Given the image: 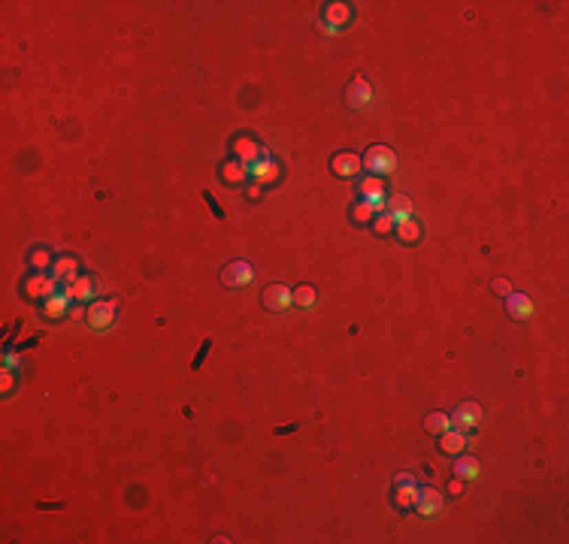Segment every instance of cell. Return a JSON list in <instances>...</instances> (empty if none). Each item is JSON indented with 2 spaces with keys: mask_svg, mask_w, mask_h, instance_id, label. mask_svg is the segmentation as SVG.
Here are the masks:
<instances>
[{
  "mask_svg": "<svg viewBox=\"0 0 569 544\" xmlns=\"http://www.w3.org/2000/svg\"><path fill=\"white\" fill-rule=\"evenodd\" d=\"M118 318V303L116 300H94L88 303V312H85V320L91 329H97V333H103V329H109L116 324Z\"/></svg>",
  "mask_w": 569,
  "mask_h": 544,
  "instance_id": "6da1fadb",
  "label": "cell"
},
{
  "mask_svg": "<svg viewBox=\"0 0 569 544\" xmlns=\"http://www.w3.org/2000/svg\"><path fill=\"white\" fill-rule=\"evenodd\" d=\"M361 164L367 166V170L373 173V175H378V179H382V175H391L394 170H397V155H394L388 145H373Z\"/></svg>",
  "mask_w": 569,
  "mask_h": 544,
  "instance_id": "7a4b0ae2",
  "label": "cell"
},
{
  "mask_svg": "<svg viewBox=\"0 0 569 544\" xmlns=\"http://www.w3.org/2000/svg\"><path fill=\"white\" fill-rule=\"evenodd\" d=\"M482 405L479 402H464V405H458L454 409V415H451V426L454 430H460V433H469V430H475V426L482 424Z\"/></svg>",
  "mask_w": 569,
  "mask_h": 544,
  "instance_id": "3957f363",
  "label": "cell"
},
{
  "mask_svg": "<svg viewBox=\"0 0 569 544\" xmlns=\"http://www.w3.org/2000/svg\"><path fill=\"white\" fill-rule=\"evenodd\" d=\"M73 290L70 287H61V290H55L52 296H45L43 300V315L45 318H52V320H58V318H64L67 312L73 309Z\"/></svg>",
  "mask_w": 569,
  "mask_h": 544,
  "instance_id": "277c9868",
  "label": "cell"
},
{
  "mask_svg": "<svg viewBox=\"0 0 569 544\" xmlns=\"http://www.w3.org/2000/svg\"><path fill=\"white\" fill-rule=\"evenodd\" d=\"M415 514L424 517V520H430V517H436L439 511H442V496H439V490L433 487H418V496H415Z\"/></svg>",
  "mask_w": 569,
  "mask_h": 544,
  "instance_id": "5b68a950",
  "label": "cell"
},
{
  "mask_svg": "<svg viewBox=\"0 0 569 544\" xmlns=\"http://www.w3.org/2000/svg\"><path fill=\"white\" fill-rule=\"evenodd\" d=\"M55 290H58V281L52 279V275H43V272L28 275V281H25V296H28V300H45V296H52Z\"/></svg>",
  "mask_w": 569,
  "mask_h": 544,
  "instance_id": "8992f818",
  "label": "cell"
},
{
  "mask_svg": "<svg viewBox=\"0 0 569 544\" xmlns=\"http://www.w3.org/2000/svg\"><path fill=\"white\" fill-rule=\"evenodd\" d=\"M361 200H367L376 212L385 209V203H388V194H385V182L378 179V175H369V179L361 182Z\"/></svg>",
  "mask_w": 569,
  "mask_h": 544,
  "instance_id": "52a82bcc",
  "label": "cell"
},
{
  "mask_svg": "<svg viewBox=\"0 0 569 544\" xmlns=\"http://www.w3.org/2000/svg\"><path fill=\"white\" fill-rule=\"evenodd\" d=\"M222 279H224L227 287H248L255 281V272H252V266H248L246 260H233V263L224 266Z\"/></svg>",
  "mask_w": 569,
  "mask_h": 544,
  "instance_id": "ba28073f",
  "label": "cell"
},
{
  "mask_svg": "<svg viewBox=\"0 0 569 544\" xmlns=\"http://www.w3.org/2000/svg\"><path fill=\"white\" fill-rule=\"evenodd\" d=\"M248 179L255 182V185H272V182L279 179V164L272 160L270 155L267 157H261V160H255L252 166H248Z\"/></svg>",
  "mask_w": 569,
  "mask_h": 544,
  "instance_id": "9c48e42d",
  "label": "cell"
},
{
  "mask_svg": "<svg viewBox=\"0 0 569 544\" xmlns=\"http://www.w3.org/2000/svg\"><path fill=\"white\" fill-rule=\"evenodd\" d=\"M345 103L352 106V109H367L369 103H373V88H369L367 79H354L352 85H348V94H345Z\"/></svg>",
  "mask_w": 569,
  "mask_h": 544,
  "instance_id": "30bf717a",
  "label": "cell"
},
{
  "mask_svg": "<svg viewBox=\"0 0 569 544\" xmlns=\"http://www.w3.org/2000/svg\"><path fill=\"white\" fill-rule=\"evenodd\" d=\"M264 305L272 312H285L294 305V290H288L285 285H270L264 290Z\"/></svg>",
  "mask_w": 569,
  "mask_h": 544,
  "instance_id": "8fae6325",
  "label": "cell"
},
{
  "mask_svg": "<svg viewBox=\"0 0 569 544\" xmlns=\"http://www.w3.org/2000/svg\"><path fill=\"white\" fill-rule=\"evenodd\" d=\"M233 151H237L239 164H246V166H252L255 160L267 157V149H264V145H257L255 140H248V136H237V142H233Z\"/></svg>",
  "mask_w": 569,
  "mask_h": 544,
  "instance_id": "7c38bea8",
  "label": "cell"
},
{
  "mask_svg": "<svg viewBox=\"0 0 569 544\" xmlns=\"http://www.w3.org/2000/svg\"><path fill=\"white\" fill-rule=\"evenodd\" d=\"M49 272H52V279L61 281L64 287H70L76 279H79V263H76L73 257H58L55 263L49 266Z\"/></svg>",
  "mask_w": 569,
  "mask_h": 544,
  "instance_id": "4fadbf2b",
  "label": "cell"
},
{
  "mask_svg": "<svg viewBox=\"0 0 569 544\" xmlns=\"http://www.w3.org/2000/svg\"><path fill=\"white\" fill-rule=\"evenodd\" d=\"M385 209H388V215H391L394 221H406V218H415L412 200H409L406 194H394V197H388V203H385Z\"/></svg>",
  "mask_w": 569,
  "mask_h": 544,
  "instance_id": "5bb4252c",
  "label": "cell"
},
{
  "mask_svg": "<svg viewBox=\"0 0 569 544\" xmlns=\"http://www.w3.org/2000/svg\"><path fill=\"white\" fill-rule=\"evenodd\" d=\"M361 166H363V164H361V157H358V155H352V151H343V155L333 157V173L343 175V179H354Z\"/></svg>",
  "mask_w": 569,
  "mask_h": 544,
  "instance_id": "9a60e30c",
  "label": "cell"
},
{
  "mask_svg": "<svg viewBox=\"0 0 569 544\" xmlns=\"http://www.w3.org/2000/svg\"><path fill=\"white\" fill-rule=\"evenodd\" d=\"M352 21V6L348 3H328L324 6V25H330V28H343Z\"/></svg>",
  "mask_w": 569,
  "mask_h": 544,
  "instance_id": "2e32d148",
  "label": "cell"
},
{
  "mask_svg": "<svg viewBox=\"0 0 569 544\" xmlns=\"http://www.w3.org/2000/svg\"><path fill=\"white\" fill-rule=\"evenodd\" d=\"M506 309H509L512 318L527 320L530 315H533V300H530L527 294H509L506 296Z\"/></svg>",
  "mask_w": 569,
  "mask_h": 544,
  "instance_id": "e0dca14e",
  "label": "cell"
},
{
  "mask_svg": "<svg viewBox=\"0 0 569 544\" xmlns=\"http://www.w3.org/2000/svg\"><path fill=\"white\" fill-rule=\"evenodd\" d=\"M464 448H466V433L454 430V426L449 433H442V442H439V450H442V454L458 457V454H464Z\"/></svg>",
  "mask_w": 569,
  "mask_h": 544,
  "instance_id": "ac0fdd59",
  "label": "cell"
},
{
  "mask_svg": "<svg viewBox=\"0 0 569 544\" xmlns=\"http://www.w3.org/2000/svg\"><path fill=\"white\" fill-rule=\"evenodd\" d=\"M424 430L433 433V435H442L451 430V415H445V411H430L427 417H424Z\"/></svg>",
  "mask_w": 569,
  "mask_h": 544,
  "instance_id": "d6986e66",
  "label": "cell"
},
{
  "mask_svg": "<svg viewBox=\"0 0 569 544\" xmlns=\"http://www.w3.org/2000/svg\"><path fill=\"white\" fill-rule=\"evenodd\" d=\"M394 233L400 236V242H418L421 239V224L415 218L397 221V224H394Z\"/></svg>",
  "mask_w": 569,
  "mask_h": 544,
  "instance_id": "ffe728a7",
  "label": "cell"
},
{
  "mask_svg": "<svg viewBox=\"0 0 569 544\" xmlns=\"http://www.w3.org/2000/svg\"><path fill=\"white\" fill-rule=\"evenodd\" d=\"M73 290V300L76 303H94L91 296H94V281H91V275H79V279L70 285Z\"/></svg>",
  "mask_w": 569,
  "mask_h": 544,
  "instance_id": "44dd1931",
  "label": "cell"
},
{
  "mask_svg": "<svg viewBox=\"0 0 569 544\" xmlns=\"http://www.w3.org/2000/svg\"><path fill=\"white\" fill-rule=\"evenodd\" d=\"M415 496H418V487L415 484H397V490H394V505H397L400 511H409L415 505Z\"/></svg>",
  "mask_w": 569,
  "mask_h": 544,
  "instance_id": "7402d4cb",
  "label": "cell"
},
{
  "mask_svg": "<svg viewBox=\"0 0 569 544\" xmlns=\"http://www.w3.org/2000/svg\"><path fill=\"white\" fill-rule=\"evenodd\" d=\"M454 475L464 481H475L479 478V459L475 457H460L458 463H454Z\"/></svg>",
  "mask_w": 569,
  "mask_h": 544,
  "instance_id": "603a6c76",
  "label": "cell"
},
{
  "mask_svg": "<svg viewBox=\"0 0 569 544\" xmlns=\"http://www.w3.org/2000/svg\"><path fill=\"white\" fill-rule=\"evenodd\" d=\"M222 175H224L227 185H242V182L248 179V166L246 164H233V160H230V164L222 166Z\"/></svg>",
  "mask_w": 569,
  "mask_h": 544,
  "instance_id": "cb8c5ba5",
  "label": "cell"
},
{
  "mask_svg": "<svg viewBox=\"0 0 569 544\" xmlns=\"http://www.w3.org/2000/svg\"><path fill=\"white\" fill-rule=\"evenodd\" d=\"M315 300H318V290L312 285H300L294 290V305H300V309H312Z\"/></svg>",
  "mask_w": 569,
  "mask_h": 544,
  "instance_id": "d4e9b609",
  "label": "cell"
},
{
  "mask_svg": "<svg viewBox=\"0 0 569 544\" xmlns=\"http://www.w3.org/2000/svg\"><path fill=\"white\" fill-rule=\"evenodd\" d=\"M376 215H378V212H376L367 200H358V203L352 206V218L358 221V224H373V218H376Z\"/></svg>",
  "mask_w": 569,
  "mask_h": 544,
  "instance_id": "484cf974",
  "label": "cell"
},
{
  "mask_svg": "<svg viewBox=\"0 0 569 544\" xmlns=\"http://www.w3.org/2000/svg\"><path fill=\"white\" fill-rule=\"evenodd\" d=\"M394 224H397V221H394L388 212H382V215H376L373 218V230L378 236H388V233H394Z\"/></svg>",
  "mask_w": 569,
  "mask_h": 544,
  "instance_id": "4316f807",
  "label": "cell"
},
{
  "mask_svg": "<svg viewBox=\"0 0 569 544\" xmlns=\"http://www.w3.org/2000/svg\"><path fill=\"white\" fill-rule=\"evenodd\" d=\"M49 263H52V254L45 248H36L34 254H30V266H34V270H45Z\"/></svg>",
  "mask_w": 569,
  "mask_h": 544,
  "instance_id": "83f0119b",
  "label": "cell"
},
{
  "mask_svg": "<svg viewBox=\"0 0 569 544\" xmlns=\"http://www.w3.org/2000/svg\"><path fill=\"white\" fill-rule=\"evenodd\" d=\"M3 369H10V372L21 369V357L15 354V351H6V354H3Z\"/></svg>",
  "mask_w": 569,
  "mask_h": 544,
  "instance_id": "f1b7e54d",
  "label": "cell"
},
{
  "mask_svg": "<svg viewBox=\"0 0 569 544\" xmlns=\"http://www.w3.org/2000/svg\"><path fill=\"white\" fill-rule=\"evenodd\" d=\"M15 387V375L10 369H3V378H0V390H3V396H10Z\"/></svg>",
  "mask_w": 569,
  "mask_h": 544,
  "instance_id": "f546056e",
  "label": "cell"
},
{
  "mask_svg": "<svg viewBox=\"0 0 569 544\" xmlns=\"http://www.w3.org/2000/svg\"><path fill=\"white\" fill-rule=\"evenodd\" d=\"M449 490H451L454 496H460V493H464V478H458V475H454V478L449 481Z\"/></svg>",
  "mask_w": 569,
  "mask_h": 544,
  "instance_id": "4dcf8cb0",
  "label": "cell"
},
{
  "mask_svg": "<svg viewBox=\"0 0 569 544\" xmlns=\"http://www.w3.org/2000/svg\"><path fill=\"white\" fill-rule=\"evenodd\" d=\"M494 290H497V294H503V296L512 294V287H509V281H506V279H497V281H494Z\"/></svg>",
  "mask_w": 569,
  "mask_h": 544,
  "instance_id": "1f68e13d",
  "label": "cell"
},
{
  "mask_svg": "<svg viewBox=\"0 0 569 544\" xmlns=\"http://www.w3.org/2000/svg\"><path fill=\"white\" fill-rule=\"evenodd\" d=\"M394 484H415V475H409V472H400L397 478H394Z\"/></svg>",
  "mask_w": 569,
  "mask_h": 544,
  "instance_id": "d6a6232c",
  "label": "cell"
},
{
  "mask_svg": "<svg viewBox=\"0 0 569 544\" xmlns=\"http://www.w3.org/2000/svg\"><path fill=\"white\" fill-rule=\"evenodd\" d=\"M321 34H324V36H336L339 30H336V28H330V25H324V21H321Z\"/></svg>",
  "mask_w": 569,
  "mask_h": 544,
  "instance_id": "836d02e7",
  "label": "cell"
}]
</instances>
